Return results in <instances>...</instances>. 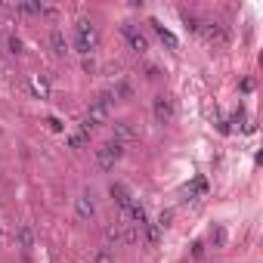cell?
I'll return each instance as SVG.
<instances>
[{
	"label": "cell",
	"mask_w": 263,
	"mask_h": 263,
	"mask_svg": "<svg viewBox=\"0 0 263 263\" xmlns=\"http://www.w3.org/2000/svg\"><path fill=\"white\" fill-rule=\"evenodd\" d=\"M96 44H99L96 25L90 19H78L75 22V47H78V53H81V56H90V53L96 50Z\"/></svg>",
	"instance_id": "cell-1"
},
{
	"label": "cell",
	"mask_w": 263,
	"mask_h": 263,
	"mask_svg": "<svg viewBox=\"0 0 263 263\" xmlns=\"http://www.w3.org/2000/svg\"><path fill=\"white\" fill-rule=\"evenodd\" d=\"M121 155H124V146H121V143H115V139H112V143H102L96 149V167L99 170H112L121 161Z\"/></svg>",
	"instance_id": "cell-2"
},
{
	"label": "cell",
	"mask_w": 263,
	"mask_h": 263,
	"mask_svg": "<svg viewBox=\"0 0 263 263\" xmlns=\"http://www.w3.org/2000/svg\"><path fill=\"white\" fill-rule=\"evenodd\" d=\"M152 115H155L158 124H170V121H173V99L164 96V93H158L152 99Z\"/></svg>",
	"instance_id": "cell-3"
},
{
	"label": "cell",
	"mask_w": 263,
	"mask_h": 263,
	"mask_svg": "<svg viewBox=\"0 0 263 263\" xmlns=\"http://www.w3.org/2000/svg\"><path fill=\"white\" fill-rule=\"evenodd\" d=\"M112 93H99L93 102H90V115H87V118H90V121H96V124H99V121H105V118H109V112H112Z\"/></svg>",
	"instance_id": "cell-4"
},
{
	"label": "cell",
	"mask_w": 263,
	"mask_h": 263,
	"mask_svg": "<svg viewBox=\"0 0 263 263\" xmlns=\"http://www.w3.org/2000/svg\"><path fill=\"white\" fill-rule=\"evenodd\" d=\"M121 34L127 38V44H130V50H133V53H146V50H149L146 34H143V31H136L133 25H121Z\"/></svg>",
	"instance_id": "cell-5"
},
{
	"label": "cell",
	"mask_w": 263,
	"mask_h": 263,
	"mask_svg": "<svg viewBox=\"0 0 263 263\" xmlns=\"http://www.w3.org/2000/svg\"><path fill=\"white\" fill-rule=\"evenodd\" d=\"M112 133H115V143H121V146H127V143H133V139H136V127L130 124V121H115Z\"/></svg>",
	"instance_id": "cell-6"
},
{
	"label": "cell",
	"mask_w": 263,
	"mask_h": 263,
	"mask_svg": "<svg viewBox=\"0 0 263 263\" xmlns=\"http://www.w3.org/2000/svg\"><path fill=\"white\" fill-rule=\"evenodd\" d=\"M75 210H78L81 220H93V217H96V201H93L90 192H84V195L75 198Z\"/></svg>",
	"instance_id": "cell-7"
},
{
	"label": "cell",
	"mask_w": 263,
	"mask_h": 263,
	"mask_svg": "<svg viewBox=\"0 0 263 263\" xmlns=\"http://www.w3.org/2000/svg\"><path fill=\"white\" fill-rule=\"evenodd\" d=\"M201 31H204V38L214 41V44H226V41H229V31H226L223 22H204Z\"/></svg>",
	"instance_id": "cell-8"
},
{
	"label": "cell",
	"mask_w": 263,
	"mask_h": 263,
	"mask_svg": "<svg viewBox=\"0 0 263 263\" xmlns=\"http://www.w3.org/2000/svg\"><path fill=\"white\" fill-rule=\"evenodd\" d=\"M109 192H112V198L118 201V207H121V210H127V207L133 204V195H130V189H127L124 183H112V189H109Z\"/></svg>",
	"instance_id": "cell-9"
},
{
	"label": "cell",
	"mask_w": 263,
	"mask_h": 263,
	"mask_svg": "<svg viewBox=\"0 0 263 263\" xmlns=\"http://www.w3.org/2000/svg\"><path fill=\"white\" fill-rule=\"evenodd\" d=\"M50 47L56 56H68V41H65V31L62 28H53L50 31Z\"/></svg>",
	"instance_id": "cell-10"
},
{
	"label": "cell",
	"mask_w": 263,
	"mask_h": 263,
	"mask_svg": "<svg viewBox=\"0 0 263 263\" xmlns=\"http://www.w3.org/2000/svg\"><path fill=\"white\" fill-rule=\"evenodd\" d=\"M31 93L38 99H50V75H34L31 78Z\"/></svg>",
	"instance_id": "cell-11"
},
{
	"label": "cell",
	"mask_w": 263,
	"mask_h": 263,
	"mask_svg": "<svg viewBox=\"0 0 263 263\" xmlns=\"http://www.w3.org/2000/svg\"><path fill=\"white\" fill-rule=\"evenodd\" d=\"M16 244H19L22 251H31V248H34V232H31L28 223H22L19 229H16Z\"/></svg>",
	"instance_id": "cell-12"
},
{
	"label": "cell",
	"mask_w": 263,
	"mask_h": 263,
	"mask_svg": "<svg viewBox=\"0 0 263 263\" xmlns=\"http://www.w3.org/2000/svg\"><path fill=\"white\" fill-rule=\"evenodd\" d=\"M152 25H155V31H158V38H161L164 41V47H170V50H177V38H173V34L161 25V22H158V19H152Z\"/></svg>",
	"instance_id": "cell-13"
},
{
	"label": "cell",
	"mask_w": 263,
	"mask_h": 263,
	"mask_svg": "<svg viewBox=\"0 0 263 263\" xmlns=\"http://www.w3.org/2000/svg\"><path fill=\"white\" fill-rule=\"evenodd\" d=\"M109 93H112V99H130V96H133V87H130L127 81H118Z\"/></svg>",
	"instance_id": "cell-14"
},
{
	"label": "cell",
	"mask_w": 263,
	"mask_h": 263,
	"mask_svg": "<svg viewBox=\"0 0 263 263\" xmlns=\"http://www.w3.org/2000/svg\"><path fill=\"white\" fill-rule=\"evenodd\" d=\"M121 241H124V244H136L139 241V229L130 226V223H121Z\"/></svg>",
	"instance_id": "cell-15"
},
{
	"label": "cell",
	"mask_w": 263,
	"mask_h": 263,
	"mask_svg": "<svg viewBox=\"0 0 263 263\" xmlns=\"http://www.w3.org/2000/svg\"><path fill=\"white\" fill-rule=\"evenodd\" d=\"M102 235H105V241H109V244H118V241H121V223H109V226L102 229Z\"/></svg>",
	"instance_id": "cell-16"
},
{
	"label": "cell",
	"mask_w": 263,
	"mask_h": 263,
	"mask_svg": "<svg viewBox=\"0 0 263 263\" xmlns=\"http://www.w3.org/2000/svg\"><path fill=\"white\" fill-rule=\"evenodd\" d=\"M139 232L146 235V241H149V244H158V241H161V229H158L155 223H146V226H143Z\"/></svg>",
	"instance_id": "cell-17"
},
{
	"label": "cell",
	"mask_w": 263,
	"mask_h": 263,
	"mask_svg": "<svg viewBox=\"0 0 263 263\" xmlns=\"http://www.w3.org/2000/svg\"><path fill=\"white\" fill-rule=\"evenodd\" d=\"M87 139H90L87 133L75 130V133H68V146H72V149H81V146H87Z\"/></svg>",
	"instance_id": "cell-18"
},
{
	"label": "cell",
	"mask_w": 263,
	"mask_h": 263,
	"mask_svg": "<svg viewBox=\"0 0 263 263\" xmlns=\"http://www.w3.org/2000/svg\"><path fill=\"white\" fill-rule=\"evenodd\" d=\"M93 263H115V251L112 248H99L93 254Z\"/></svg>",
	"instance_id": "cell-19"
},
{
	"label": "cell",
	"mask_w": 263,
	"mask_h": 263,
	"mask_svg": "<svg viewBox=\"0 0 263 263\" xmlns=\"http://www.w3.org/2000/svg\"><path fill=\"white\" fill-rule=\"evenodd\" d=\"M16 13H22V16H41V4H16Z\"/></svg>",
	"instance_id": "cell-20"
},
{
	"label": "cell",
	"mask_w": 263,
	"mask_h": 263,
	"mask_svg": "<svg viewBox=\"0 0 263 263\" xmlns=\"http://www.w3.org/2000/svg\"><path fill=\"white\" fill-rule=\"evenodd\" d=\"M10 53H16V56H19V53H22V38H16V34H10Z\"/></svg>",
	"instance_id": "cell-21"
},
{
	"label": "cell",
	"mask_w": 263,
	"mask_h": 263,
	"mask_svg": "<svg viewBox=\"0 0 263 263\" xmlns=\"http://www.w3.org/2000/svg\"><path fill=\"white\" fill-rule=\"evenodd\" d=\"M207 186H204V180H195V183H192V189H189V198L192 195H198V192H204Z\"/></svg>",
	"instance_id": "cell-22"
},
{
	"label": "cell",
	"mask_w": 263,
	"mask_h": 263,
	"mask_svg": "<svg viewBox=\"0 0 263 263\" xmlns=\"http://www.w3.org/2000/svg\"><path fill=\"white\" fill-rule=\"evenodd\" d=\"M146 78H149V81H158V78H161V72H158L155 65H146Z\"/></svg>",
	"instance_id": "cell-23"
},
{
	"label": "cell",
	"mask_w": 263,
	"mask_h": 263,
	"mask_svg": "<svg viewBox=\"0 0 263 263\" xmlns=\"http://www.w3.org/2000/svg\"><path fill=\"white\" fill-rule=\"evenodd\" d=\"M192 254H195V257H204V244L195 241V244H192Z\"/></svg>",
	"instance_id": "cell-24"
},
{
	"label": "cell",
	"mask_w": 263,
	"mask_h": 263,
	"mask_svg": "<svg viewBox=\"0 0 263 263\" xmlns=\"http://www.w3.org/2000/svg\"><path fill=\"white\" fill-rule=\"evenodd\" d=\"M214 241H217V244H223V241H226V232H223V229H217V232H214Z\"/></svg>",
	"instance_id": "cell-25"
}]
</instances>
